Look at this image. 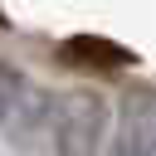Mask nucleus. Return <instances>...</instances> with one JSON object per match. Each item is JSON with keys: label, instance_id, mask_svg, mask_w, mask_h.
I'll use <instances>...</instances> for the list:
<instances>
[{"label": "nucleus", "instance_id": "1", "mask_svg": "<svg viewBox=\"0 0 156 156\" xmlns=\"http://www.w3.org/2000/svg\"><path fill=\"white\" fill-rule=\"evenodd\" d=\"M107 122L112 112L98 88L24 93V102L10 117V136L29 156H98Z\"/></svg>", "mask_w": 156, "mask_h": 156}, {"label": "nucleus", "instance_id": "5", "mask_svg": "<svg viewBox=\"0 0 156 156\" xmlns=\"http://www.w3.org/2000/svg\"><path fill=\"white\" fill-rule=\"evenodd\" d=\"M0 24H5V10H0Z\"/></svg>", "mask_w": 156, "mask_h": 156}, {"label": "nucleus", "instance_id": "3", "mask_svg": "<svg viewBox=\"0 0 156 156\" xmlns=\"http://www.w3.org/2000/svg\"><path fill=\"white\" fill-rule=\"evenodd\" d=\"M107 156H156V107H132Z\"/></svg>", "mask_w": 156, "mask_h": 156}, {"label": "nucleus", "instance_id": "2", "mask_svg": "<svg viewBox=\"0 0 156 156\" xmlns=\"http://www.w3.org/2000/svg\"><path fill=\"white\" fill-rule=\"evenodd\" d=\"M63 63H78L93 73H122L136 63V54L117 39H102V34H73V39H63Z\"/></svg>", "mask_w": 156, "mask_h": 156}, {"label": "nucleus", "instance_id": "4", "mask_svg": "<svg viewBox=\"0 0 156 156\" xmlns=\"http://www.w3.org/2000/svg\"><path fill=\"white\" fill-rule=\"evenodd\" d=\"M24 93H29L24 73H20V68H10V63L0 58V122H5V117H15V107L24 102Z\"/></svg>", "mask_w": 156, "mask_h": 156}]
</instances>
